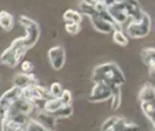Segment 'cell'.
I'll return each mask as SVG.
<instances>
[{"mask_svg": "<svg viewBox=\"0 0 155 131\" xmlns=\"http://www.w3.org/2000/svg\"><path fill=\"white\" fill-rule=\"evenodd\" d=\"M64 29H66V32H68V33H70V34H77V33H80V30H81V26H80V23L66 22Z\"/></svg>", "mask_w": 155, "mask_h": 131, "instance_id": "d4e9b609", "label": "cell"}, {"mask_svg": "<svg viewBox=\"0 0 155 131\" xmlns=\"http://www.w3.org/2000/svg\"><path fill=\"white\" fill-rule=\"evenodd\" d=\"M37 83H38V81L35 74L19 73V74H17L14 78V86L19 87V89H25V87H29V86H32V85H37Z\"/></svg>", "mask_w": 155, "mask_h": 131, "instance_id": "30bf717a", "label": "cell"}, {"mask_svg": "<svg viewBox=\"0 0 155 131\" xmlns=\"http://www.w3.org/2000/svg\"><path fill=\"white\" fill-rule=\"evenodd\" d=\"M91 22H92V25H94L95 29L100 33H114L115 32L114 25L110 23V22H107V20H104V19H102V18L97 17V15L91 18Z\"/></svg>", "mask_w": 155, "mask_h": 131, "instance_id": "8fae6325", "label": "cell"}, {"mask_svg": "<svg viewBox=\"0 0 155 131\" xmlns=\"http://www.w3.org/2000/svg\"><path fill=\"white\" fill-rule=\"evenodd\" d=\"M33 68H35V66L29 60H24L21 63V71L24 74H33Z\"/></svg>", "mask_w": 155, "mask_h": 131, "instance_id": "484cf974", "label": "cell"}, {"mask_svg": "<svg viewBox=\"0 0 155 131\" xmlns=\"http://www.w3.org/2000/svg\"><path fill=\"white\" fill-rule=\"evenodd\" d=\"M33 119H36L43 126H45L47 128H51V130H54V127H55V119L56 117H54L52 115H50V114H45V112H37L36 117H33Z\"/></svg>", "mask_w": 155, "mask_h": 131, "instance_id": "5bb4252c", "label": "cell"}, {"mask_svg": "<svg viewBox=\"0 0 155 131\" xmlns=\"http://www.w3.org/2000/svg\"><path fill=\"white\" fill-rule=\"evenodd\" d=\"M122 131H141V128L139 127L136 123H129V122H126L125 126H124V128H122Z\"/></svg>", "mask_w": 155, "mask_h": 131, "instance_id": "83f0119b", "label": "cell"}, {"mask_svg": "<svg viewBox=\"0 0 155 131\" xmlns=\"http://www.w3.org/2000/svg\"><path fill=\"white\" fill-rule=\"evenodd\" d=\"M28 49H29V48H28L26 44H25V37H19L12 41L11 45L2 53L0 61H2L4 66L15 67L17 64L22 63V58L26 55Z\"/></svg>", "mask_w": 155, "mask_h": 131, "instance_id": "7a4b0ae2", "label": "cell"}, {"mask_svg": "<svg viewBox=\"0 0 155 131\" xmlns=\"http://www.w3.org/2000/svg\"><path fill=\"white\" fill-rule=\"evenodd\" d=\"M0 27L6 32L14 27V17L8 11H0Z\"/></svg>", "mask_w": 155, "mask_h": 131, "instance_id": "4fadbf2b", "label": "cell"}, {"mask_svg": "<svg viewBox=\"0 0 155 131\" xmlns=\"http://www.w3.org/2000/svg\"><path fill=\"white\" fill-rule=\"evenodd\" d=\"M139 100H140V102L155 101V87L150 83L144 85V86L141 87L140 93H139Z\"/></svg>", "mask_w": 155, "mask_h": 131, "instance_id": "7c38bea8", "label": "cell"}, {"mask_svg": "<svg viewBox=\"0 0 155 131\" xmlns=\"http://www.w3.org/2000/svg\"><path fill=\"white\" fill-rule=\"evenodd\" d=\"M113 40H114L115 44H118L121 47L128 45V36H126L122 30H115V32L113 33Z\"/></svg>", "mask_w": 155, "mask_h": 131, "instance_id": "44dd1931", "label": "cell"}, {"mask_svg": "<svg viewBox=\"0 0 155 131\" xmlns=\"http://www.w3.org/2000/svg\"><path fill=\"white\" fill-rule=\"evenodd\" d=\"M107 131H117V130H107Z\"/></svg>", "mask_w": 155, "mask_h": 131, "instance_id": "f546056e", "label": "cell"}, {"mask_svg": "<svg viewBox=\"0 0 155 131\" xmlns=\"http://www.w3.org/2000/svg\"><path fill=\"white\" fill-rule=\"evenodd\" d=\"M59 98H61V101H62V104L63 105H71V98H73L71 92L70 90H64Z\"/></svg>", "mask_w": 155, "mask_h": 131, "instance_id": "4316f807", "label": "cell"}, {"mask_svg": "<svg viewBox=\"0 0 155 131\" xmlns=\"http://www.w3.org/2000/svg\"><path fill=\"white\" fill-rule=\"evenodd\" d=\"M94 81L95 83L97 82H103L110 86H121L125 82V76L121 68L118 67V64L115 63H104L97 66L94 70Z\"/></svg>", "mask_w": 155, "mask_h": 131, "instance_id": "6da1fadb", "label": "cell"}, {"mask_svg": "<svg viewBox=\"0 0 155 131\" xmlns=\"http://www.w3.org/2000/svg\"><path fill=\"white\" fill-rule=\"evenodd\" d=\"M64 92L63 86H62L59 82H54V83H51L50 86V93H51V97H55V98H59V97L62 96V93Z\"/></svg>", "mask_w": 155, "mask_h": 131, "instance_id": "cb8c5ba5", "label": "cell"}, {"mask_svg": "<svg viewBox=\"0 0 155 131\" xmlns=\"http://www.w3.org/2000/svg\"><path fill=\"white\" fill-rule=\"evenodd\" d=\"M110 105L111 109H118L121 105V86H115L113 89L111 97H110Z\"/></svg>", "mask_w": 155, "mask_h": 131, "instance_id": "ac0fdd59", "label": "cell"}, {"mask_svg": "<svg viewBox=\"0 0 155 131\" xmlns=\"http://www.w3.org/2000/svg\"><path fill=\"white\" fill-rule=\"evenodd\" d=\"M63 107V104H62L61 98H55V97H51V98L47 100V102H45V107H44V111L45 114H50V115H54L58 109H61V108Z\"/></svg>", "mask_w": 155, "mask_h": 131, "instance_id": "9a60e30c", "label": "cell"}, {"mask_svg": "<svg viewBox=\"0 0 155 131\" xmlns=\"http://www.w3.org/2000/svg\"><path fill=\"white\" fill-rule=\"evenodd\" d=\"M108 12H110V15L113 17V19L117 22V23L122 25L124 22H126V20L129 19L128 14H126V10H125V6H124L122 0H117L114 4H111V6L108 7Z\"/></svg>", "mask_w": 155, "mask_h": 131, "instance_id": "ba28073f", "label": "cell"}, {"mask_svg": "<svg viewBox=\"0 0 155 131\" xmlns=\"http://www.w3.org/2000/svg\"><path fill=\"white\" fill-rule=\"evenodd\" d=\"M118 119L120 117L118 116H111V117H107V119L104 120V123L102 124V127H100V131H107V130H114L115 124H117Z\"/></svg>", "mask_w": 155, "mask_h": 131, "instance_id": "603a6c76", "label": "cell"}, {"mask_svg": "<svg viewBox=\"0 0 155 131\" xmlns=\"http://www.w3.org/2000/svg\"><path fill=\"white\" fill-rule=\"evenodd\" d=\"M71 115H73V107H71V105H63L52 116L56 117V119H66V117L71 116Z\"/></svg>", "mask_w": 155, "mask_h": 131, "instance_id": "ffe728a7", "label": "cell"}, {"mask_svg": "<svg viewBox=\"0 0 155 131\" xmlns=\"http://www.w3.org/2000/svg\"><path fill=\"white\" fill-rule=\"evenodd\" d=\"M48 59L52 66L54 70H61L64 66V60H66V52L62 47H54L48 51Z\"/></svg>", "mask_w": 155, "mask_h": 131, "instance_id": "52a82bcc", "label": "cell"}, {"mask_svg": "<svg viewBox=\"0 0 155 131\" xmlns=\"http://www.w3.org/2000/svg\"><path fill=\"white\" fill-rule=\"evenodd\" d=\"M19 23L21 26H24L26 36H25V44L28 48H32L36 42H37L38 37H40V27L33 19H30L29 17L21 15L19 17Z\"/></svg>", "mask_w": 155, "mask_h": 131, "instance_id": "277c9868", "label": "cell"}, {"mask_svg": "<svg viewBox=\"0 0 155 131\" xmlns=\"http://www.w3.org/2000/svg\"><path fill=\"white\" fill-rule=\"evenodd\" d=\"M124 6H125V10H126V14H128L129 19L130 20H137L141 19L143 17V10L140 7V3L137 0H122Z\"/></svg>", "mask_w": 155, "mask_h": 131, "instance_id": "9c48e42d", "label": "cell"}, {"mask_svg": "<svg viewBox=\"0 0 155 131\" xmlns=\"http://www.w3.org/2000/svg\"><path fill=\"white\" fill-rule=\"evenodd\" d=\"M63 19L66 22H73V23H81L82 20V15L80 14L76 10H68V11L63 14Z\"/></svg>", "mask_w": 155, "mask_h": 131, "instance_id": "e0dca14e", "label": "cell"}, {"mask_svg": "<svg viewBox=\"0 0 155 131\" xmlns=\"http://www.w3.org/2000/svg\"><path fill=\"white\" fill-rule=\"evenodd\" d=\"M80 11H82L85 15H88V17H91V18L92 17H96V15H97L95 7L91 6V4H88L87 2H84V0L80 3Z\"/></svg>", "mask_w": 155, "mask_h": 131, "instance_id": "7402d4cb", "label": "cell"}, {"mask_svg": "<svg viewBox=\"0 0 155 131\" xmlns=\"http://www.w3.org/2000/svg\"><path fill=\"white\" fill-rule=\"evenodd\" d=\"M148 71H150V76L155 81V63L151 64V66H148Z\"/></svg>", "mask_w": 155, "mask_h": 131, "instance_id": "f1b7e54d", "label": "cell"}, {"mask_svg": "<svg viewBox=\"0 0 155 131\" xmlns=\"http://www.w3.org/2000/svg\"><path fill=\"white\" fill-rule=\"evenodd\" d=\"M150 30H151V19H150V15L147 12H143L141 19L137 20V22L130 20V23L126 27V32H128L129 37H132V38L146 37L150 33Z\"/></svg>", "mask_w": 155, "mask_h": 131, "instance_id": "3957f363", "label": "cell"}, {"mask_svg": "<svg viewBox=\"0 0 155 131\" xmlns=\"http://www.w3.org/2000/svg\"><path fill=\"white\" fill-rule=\"evenodd\" d=\"M141 59L146 63V66H151L155 63V48H146L141 51Z\"/></svg>", "mask_w": 155, "mask_h": 131, "instance_id": "2e32d148", "label": "cell"}, {"mask_svg": "<svg viewBox=\"0 0 155 131\" xmlns=\"http://www.w3.org/2000/svg\"><path fill=\"white\" fill-rule=\"evenodd\" d=\"M25 131H54V130H51V128H47L45 126L41 124L40 122H37L36 119H33V117H32V119L28 122Z\"/></svg>", "mask_w": 155, "mask_h": 131, "instance_id": "d6986e66", "label": "cell"}, {"mask_svg": "<svg viewBox=\"0 0 155 131\" xmlns=\"http://www.w3.org/2000/svg\"><path fill=\"white\" fill-rule=\"evenodd\" d=\"M114 87L110 86V85H107V83H103V82H97V83H95L94 89H92L91 94H89V101L97 102V101H104V100L110 98Z\"/></svg>", "mask_w": 155, "mask_h": 131, "instance_id": "8992f818", "label": "cell"}, {"mask_svg": "<svg viewBox=\"0 0 155 131\" xmlns=\"http://www.w3.org/2000/svg\"><path fill=\"white\" fill-rule=\"evenodd\" d=\"M21 97H22V89H19V87H17V86H12L11 89H8L3 96L0 97V112L3 115V119H4V116H6L7 109H8L17 100H19Z\"/></svg>", "mask_w": 155, "mask_h": 131, "instance_id": "5b68a950", "label": "cell"}]
</instances>
